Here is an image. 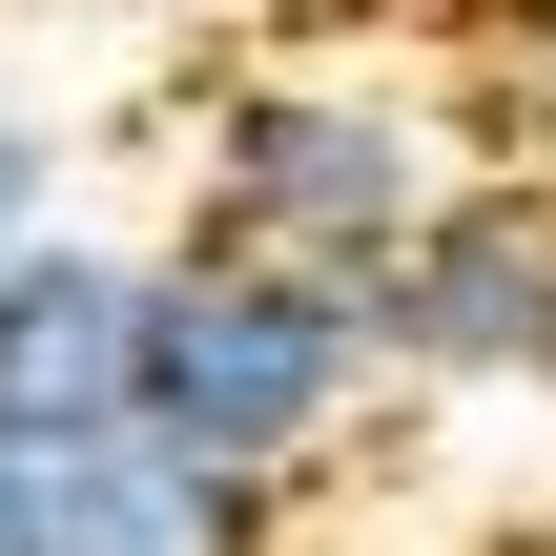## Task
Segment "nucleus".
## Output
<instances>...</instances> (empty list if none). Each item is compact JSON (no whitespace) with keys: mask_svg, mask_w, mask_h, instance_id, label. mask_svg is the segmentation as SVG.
Wrapping results in <instances>:
<instances>
[{"mask_svg":"<svg viewBox=\"0 0 556 556\" xmlns=\"http://www.w3.org/2000/svg\"><path fill=\"white\" fill-rule=\"evenodd\" d=\"M0 556H21V495H0Z\"/></svg>","mask_w":556,"mask_h":556,"instance_id":"nucleus-7","label":"nucleus"},{"mask_svg":"<svg viewBox=\"0 0 556 556\" xmlns=\"http://www.w3.org/2000/svg\"><path fill=\"white\" fill-rule=\"evenodd\" d=\"M392 392H556V186H433V227L371 268Z\"/></svg>","mask_w":556,"mask_h":556,"instance_id":"nucleus-3","label":"nucleus"},{"mask_svg":"<svg viewBox=\"0 0 556 556\" xmlns=\"http://www.w3.org/2000/svg\"><path fill=\"white\" fill-rule=\"evenodd\" d=\"M41 227H83V144H62L41 83H0V268H21Z\"/></svg>","mask_w":556,"mask_h":556,"instance_id":"nucleus-6","label":"nucleus"},{"mask_svg":"<svg viewBox=\"0 0 556 556\" xmlns=\"http://www.w3.org/2000/svg\"><path fill=\"white\" fill-rule=\"evenodd\" d=\"M103 413H144V248L41 227V248L0 268V454L103 433Z\"/></svg>","mask_w":556,"mask_h":556,"instance_id":"nucleus-5","label":"nucleus"},{"mask_svg":"<svg viewBox=\"0 0 556 556\" xmlns=\"http://www.w3.org/2000/svg\"><path fill=\"white\" fill-rule=\"evenodd\" d=\"M0 495H21V556H289V495H268V475H206V454L144 433V413L0 454Z\"/></svg>","mask_w":556,"mask_h":556,"instance_id":"nucleus-4","label":"nucleus"},{"mask_svg":"<svg viewBox=\"0 0 556 556\" xmlns=\"http://www.w3.org/2000/svg\"><path fill=\"white\" fill-rule=\"evenodd\" d=\"M433 186H454V144H433V83H392V62H248L186 124V227L351 268V289L433 227Z\"/></svg>","mask_w":556,"mask_h":556,"instance_id":"nucleus-2","label":"nucleus"},{"mask_svg":"<svg viewBox=\"0 0 556 556\" xmlns=\"http://www.w3.org/2000/svg\"><path fill=\"white\" fill-rule=\"evenodd\" d=\"M392 392V330L351 268H289V248H144V433H186L206 475H268L309 495Z\"/></svg>","mask_w":556,"mask_h":556,"instance_id":"nucleus-1","label":"nucleus"}]
</instances>
